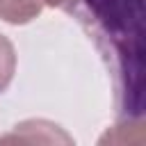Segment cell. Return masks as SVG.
Here are the masks:
<instances>
[{
	"label": "cell",
	"instance_id": "1",
	"mask_svg": "<svg viewBox=\"0 0 146 146\" xmlns=\"http://www.w3.org/2000/svg\"><path fill=\"white\" fill-rule=\"evenodd\" d=\"M71 11L112 73L114 107L123 121L144 110V0H78Z\"/></svg>",
	"mask_w": 146,
	"mask_h": 146
},
{
	"label": "cell",
	"instance_id": "2",
	"mask_svg": "<svg viewBox=\"0 0 146 146\" xmlns=\"http://www.w3.org/2000/svg\"><path fill=\"white\" fill-rule=\"evenodd\" d=\"M2 141H27V144H34V141H43V144L64 141V144H68L71 137L64 135L57 125H52L48 121H25V123L16 125V130L11 135L2 137Z\"/></svg>",
	"mask_w": 146,
	"mask_h": 146
},
{
	"label": "cell",
	"instance_id": "3",
	"mask_svg": "<svg viewBox=\"0 0 146 146\" xmlns=\"http://www.w3.org/2000/svg\"><path fill=\"white\" fill-rule=\"evenodd\" d=\"M41 0H0V18L14 25L30 23L41 14Z\"/></svg>",
	"mask_w": 146,
	"mask_h": 146
},
{
	"label": "cell",
	"instance_id": "4",
	"mask_svg": "<svg viewBox=\"0 0 146 146\" xmlns=\"http://www.w3.org/2000/svg\"><path fill=\"white\" fill-rule=\"evenodd\" d=\"M14 71H16V52H14V46H11V41L7 36L0 34V94L11 84Z\"/></svg>",
	"mask_w": 146,
	"mask_h": 146
},
{
	"label": "cell",
	"instance_id": "5",
	"mask_svg": "<svg viewBox=\"0 0 146 146\" xmlns=\"http://www.w3.org/2000/svg\"><path fill=\"white\" fill-rule=\"evenodd\" d=\"M41 2H46L50 7H59V9H71L78 0H41Z\"/></svg>",
	"mask_w": 146,
	"mask_h": 146
}]
</instances>
